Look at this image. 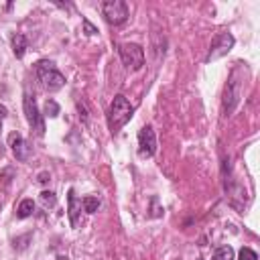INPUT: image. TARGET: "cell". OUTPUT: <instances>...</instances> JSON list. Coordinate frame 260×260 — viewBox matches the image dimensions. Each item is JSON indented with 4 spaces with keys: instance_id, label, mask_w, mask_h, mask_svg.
<instances>
[{
    "instance_id": "obj_9",
    "label": "cell",
    "mask_w": 260,
    "mask_h": 260,
    "mask_svg": "<svg viewBox=\"0 0 260 260\" xmlns=\"http://www.w3.org/2000/svg\"><path fill=\"white\" fill-rule=\"evenodd\" d=\"M8 142H10V148H12L14 156H16V160H28V156H30V146L26 144V140H24L18 132H12V134L8 136Z\"/></svg>"
},
{
    "instance_id": "obj_21",
    "label": "cell",
    "mask_w": 260,
    "mask_h": 260,
    "mask_svg": "<svg viewBox=\"0 0 260 260\" xmlns=\"http://www.w3.org/2000/svg\"><path fill=\"white\" fill-rule=\"evenodd\" d=\"M57 260H67V258H57Z\"/></svg>"
},
{
    "instance_id": "obj_7",
    "label": "cell",
    "mask_w": 260,
    "mask_h": 260,
    "mask_svg": "<svg viewBox=\"0 0 260 260\" xmlns=\"http://www.w3.org/2000/svg\"><path fill=\"white\" fill-rule=\"evenodd\" d=\"M234 35L232 32H219L213 41H211V47H209V53L205 57V61H213V59H219L223 55L230 53V49L234 47Z\"/></svg>"
},
{
    "instance_id": "obj_15",
    "label": "cell",
    "mask_w": 260,
    "mask_h": 260,
    "mask_svg": "<svg viewBox=\"0 0 260 260\" xmlns=\"http://www.w3.org/2000/svg\"><path fill=\"white\" fill-rule=\"evenodd\" d=\"M57 114H59V104H57L55 100H47V102H45V116L55 118Z\"/></svg>"
},
{
    "instance_id": "obj_8",
    "label": "cell",
    "mask_w": 260,
    "mask_h": 260,
    "mask_svg": "<svg viewBox=\"0 0 260 260\" xmlns=\"http://www.w3.org/2000/svg\"><path fill=\"white\" fill-rule=\"evenodd\" d=\"M138 152L142 156H152L156 152V136L150 126H144L138 132Z\"/></svg>"
},
{
    "instance_id": "obj_17",
    "label": "cell",
    "mask_w": 260,
    "mask_h": 260,
    "mask_svg": "<svg viewBox=\"0 0 260 260\" xmlns=\"http://www.w3.org/2000/svg\"><path fill=\"white\" fill-rule=\"evenodd\" d=\"M240 260H258V254L252 250V248H242L240 250Z\"/></svg>"
},
{
    "instance_id": "obj_14",
    "label": "cell",
    "mask_w": 260,
    "mask_h": 260,
    "mask_svg": "<svg viewBox=\"0 0 260 260\" xmlns=\"http://www.w3.org/2000/svg\"><path fill=\"white\" fill-rule=\"evenodd\" d=\"M211 260H234V250L230 246H221L213 252V258Z\"/></svg>"
},
{
    "instance_id": "obj_18",
    "label": "cell",
    "mask_w": 260,
    "mask_h": 260,
    "mask_svg": "<svg viewBox=\"0 0 260 260\" xmlns=\"http://www.w3.org/2000/svg\"><path fill=\"white\" fill-rule=\"evenodd\" d=\"M83 28H85V35H95V32H98L95 26H91L89 20H85V18H83Z\"/></svg>"
},
{
    "instance_id": "obj_6",
    "label": "cell",
    "mask_w": 260,
    "mask_h": 260,
    "mask_svg": "<svg viewBox=\"0 0 260 260\" xmlns=\"http://www.w3.org/2000/svg\"><path fill=\"white\" fill-rule=\"evenodd\" d=\"M240 98H242V81L236 77V71H234L230 81L225 83V89H223V112H225V116L234 112Z\"/></svg>"
},
{
    "instance_id": "obj_12",
    "label": "cell",
    "mask_w": 260,
    "mask_h": 260,
    "mask_svg": "<svg viewBox=\"0 0 260 260\" xmlns=\"http://www.w3.org/2000/svg\"><path fill=\"white\" fill-rule=\"evenodd\" d=\"M32 211H35V203H32V199H22V201L18 203V209H16V215H18L20 219H24V217H28V215H32Z\"/></svg>"
},
{
    "instance_id": "obj_20",
    "label": "cell",
    "mask_w": 260,
    "mask_h": 260,
    "mask_svg": "<svg viewBox=\"0 0 260 260\" xmlns=\"http://www.w3.org/2000/svg\"><path fill=\"white\" fill-rule=\"evenodd\" d=\"M47 181H49V175L47 173H41L39 175V183H47Z\"/></svg>"
},
{
    "instance_id": "obj_4",
    "label": "cell",
    "mask_w": 260,
    "mask_h": 260,
    "mask_svg": "<svg viewBox=\"0 0 260 260\" xmlns=\"http://www.w3.org/2000/svg\"><path fill=\"white\" fill-rule=\"evenodd\" d=\"M102 14L114 26L124 24L128 20V4L124 0H106L102 4Z\"/></svg>"
},
{
    "instance_id": "obj_3",
    "label": "cell",
    "mask_w": 260,
    "mask_h": 260,
    "mask_svg": "<svg viewBox=\"0 0 260 260\" xmlns=\"http://www.w3.org/2000/svg\"><path fill=\"white\" fill-rule=\"evenodd\" d=\"M118 53H120L122 63H124L128 69H132V71H138V69L144 65V51H142V47L136 45V43H122V45L118 47Z\"/></svg>"
},
{
    "instance_id": "obj_2",
    "label": "cell",
    "mask_w": 260,
    "mask_h": 260,
    "mask_svg": "<svg viewBox=\"0 0 260 260\" xmlns=\"http://www.w3.org/2000/svg\"><path fill=\"white\" fill-rule=\"evenodd\" d=\"M35 73H37V79L41 81V85L49 91H55V89H61L65 85V77L63 73L51 63V61H39L35 65Z\"/></svg>"
},
{
    "instance_id": "obj_10",
    "label": "cell",
    "mask_w": 260,
    "mask_h": 260,
    "mask_svg": "<svg viewBox=\"0 0 260 260\" xmlns=\"http://www.w3.org/2000/svg\"><path fill=\"white\" fill-rule=\"evenodd\" d=\"M67 203H69V221L73 228H77L79 215H81V199H77L73 189H69V193H67Z\"/></svg>"
},
{
    "instance_id": "obj_19",
    "label": "cell",
    "mask_w": 260,
    "mask_h": 260,
    "mask_svg": "<svg viewBox=\"0 0 260 260\" xmlns=\"http://www.w3.org/2000/svg\"><path fill=\"white\" fill-rule=\"evenodd\" d=\"M4 118H6V108L0 104V130H2V122H4Z\"/></svg>"
},
{
    "instance_id": "obj_11",
    "label": "cell",
    "mask_w": 260,
    "mask_h": 260,
    "mask_svg": "<svg viewBox=\"0 0 260 260\" xmlns=\"http://www.w3.org/2000/svg\"><path fill=\"white\" fill-rule=\"evenodd\" d=\"M12 51H14V55L18 59L24 57V51H26V39H24V35H20V32L12 35Z\"/></svg>"
},
{
    "instance_id": "obj_16",
    "label": "cell",
    "mask_w": 260,
    "mask_h": 260,
    "mask_svg": "<svg viewBox=\"0 0 260 260\" xmlns=\"http://www.w3.org/2000/svg\"><path fill=\"white\" fill-rule=\"evenodd\" d=\"M41 203H43L45 207H55V203H57L55 193H53V191H43V193H41Z\"/></svg>"
},
{
    "instance_id": "obj_13",
    "label": "cell",
    "mask_w": 260,
    "mask_h": 260,
    "mask_svg": "<svg viewBox=\"0 0 260 260\" xmlns=\"http://www.w3.org/2000/svg\"><path fill=\"white\" fill-rule=\"evenodd\" d=\"M81 205H83V209H85L87 213H95V211H98V207H100V199H98V197H93V195H87V197H83Z\"/></svg>"
},
{
    "instance_id": "obj_1",
    "label": "cell",
    "mask_w": 260,
    "mask_h": 260,
    "mask_svg": "<svg viewBox=\"0 0 260 260\" xmlns=\"http://www.w3.org/2000/svg\"><path fill=\"white\" fill-rule=\"evenodd\" d=\"M132 114H134V108L130 106V102H128L122 93H118V95L112 100V104H110V112H108V124H110V130H112V132H118V130L132 118Z\"/></svg>"
},
{
    "instance_id": "obj_5",
    "label": "cell",
    "mask_w": 260,
    "mask_h": 260,
    "mask_svg": "<svg viewBox=\"0 0 260 260\" xmlns=\"http://www.w3.org/2000/svg\"><path fill=\"white\" fill-rule=\"evenodd\" d=\"M22 106H24V114H26V122H28V126L35 130L37 136H43V134H45V122H43V116L39 114V108H37L35 98H32L30 93H24Z\"/></svg>"
}]
</instances>
